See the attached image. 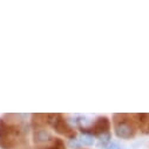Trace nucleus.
<instances>
[{"instance_id": "obj_1", "label": "nucleus", "mask_w": 149, "mask_h": 149, "mask_svg": "<svg viewBox=\"0 0 149 149\" xmlns=\"http://www.w3.org/2000/svg\"><path fill=\"white\" fill-rule=\"evenodd\" d=\"M120 119L115 118L114 121V132L115 135L120 139H125L128 140L130 137H133L136 133V126L133 122V120L128 116V115H118Z\"/></svg>"}, {"instance_id": "obj_2", "label": "nucleus", "mask_w": 149, "mask_h": 149, "mask_svg": "<svg viewBox=\"0 0 149 149\" xmlns=\"http://www.w3.org/2000/svg\"><path fill=\"white\" fill-rule=\"evenodd\" d=\"M109 127H110L109 120H108L107 118H100V119H97V120L92 125L91 129H92V133H93V134L100 135V134H102V133L109 132V130H108Z\"/></svg>"}, {"instance_id": "obj_3", "label": "nucleus", "mask_w": 149, "mask_h": 149, "mask_svg": "<svg viewBox=\"0 0 149 149\" xmlns=\"http://www.w3.org/2000/svg\"><path fill=\"white\" fill-rule=\"evenodd\" d=\"M52 140H53V136L47 129L41 128L34 132V141L36 143H48Z\"/></svg>"}, {"instance_id": "obj_4", "label": "nucleus", "mask_w": 149, "mask_h": 149, "mask_svg": "<svg viewBox=\"0 0 149 149\" xmlns=\"http://www.w3.org/2000/svg\"><path fill=\"white\" fill-rule=\"evenodd\" d=\"M80 143L84 144V146H87V147H91L95 143V139H94V135L91 134V133H82L80 135V139H79Z\"/></svg>"}, {"instance_id": "obj_5", "label": "nucleus", "mask_w": 149, "mask_h": 149, "mask_svg": "<svg viewBox=\"0 0 149 149\" xmlns=\"http://www.w3.org/2000/svg\"><path fill=\"white\" fill-rule=\"evenodd\" d=\"M97 137H99V147H107L111 141H110V139H111V135H110V133L109 132H106V133H102V134H100V135H97Z\"/></svg>"}, {"instance_id": "obj_6", "label": "nucleus", "mask_w": 149, "mask_h": 149, "mask_svg": "<svg viewBox=\"0 0 149 149\" xmlns=\"http://www.w3.org/2000/svg\"><path fill=\"white\" fill-rule=\"evenodd\" d=\"M68 147L72 148V149H79V148L81 147V143H80L79 139L73 137V139H69V141H68Z\"/></svg>"}, {"instance_id": "obj_7", "label": "nucleus", "mask_w": 149, "mask_h": 149, "mask_svg": "<svg viewBox=\"0 0 149 149\" xmlns=\"http://www.w3.org/2000/svg\"><path fill=\"white\" fill-rule=\"evenodd\" d=\"M104 149H122V147L118 142H110Z\"/></svg>"}, {"instance_id": "obj_8", "label": "nucleus", "mask_w": 149, "mask_h": 149, "mask_svg": "<svg viewBox=\"0 0 149 149\" xmlns=\"http://www.w3.org/2000/svg\"><path fill=\"white\" fill-rule=\"evenodd\" d=\"M51 149H56V148H51Z\"/></svg>"}]
</instances>
